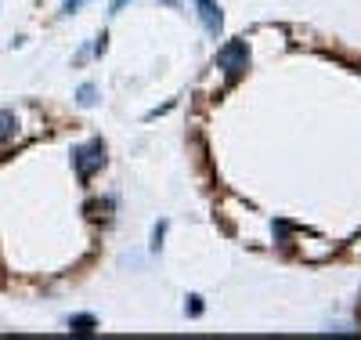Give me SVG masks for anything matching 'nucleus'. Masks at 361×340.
<instances>
[{"mask_svg":"<svg viewBox=\"0 0 361 340\" xmlns=\"http://www.w3.org/2000/svg\"><path fill=\"white\" fill-rule=\"evenodd\" d=\"M217 66L228 73V80H239L242 73L250 69V47H246V40H231L228 47H221V55H217Z\"/></svg>","mask_w":361,"mask_h":340,"instance_id":"1","label":"nucleus"},{"mask_svg":"<svg viewBox=\"0 0 361 340\" xmlns=\"http://www.w3.org/2000/svg\"><path fill=\"white\" fill-rule=\"evenodd\" d=\"M72 163H76L80 181H90V178H94V170L105 167V145H101V142H90V145H83V148H76Z\"/></svg>","mask_w":361,"mask_h":340,"instance_id":"2","label":"nucleus"},{"mask_svg":"<svg viewBox=\"0 0 361 340\" xmlns=\"http://www.w3.org/2000/svg\"><path fill=\"white\" fill-rule=\"evenodd\" d=\"M196 8H199V18H202V26H206V33L213 36H221L224 33V15H221V4L217 0H196Z\"/></svg>","mask_w":361,"mask_h":340,"instance_id":"3","label":"nucleus"},{"mask_svg":"<svg viewBox=\"0 0 361 340\" xmlns=\"http://www.w3.org/2000/svg\"><path fill=\"white\" fill-rule=\"evenodd\" d=\"M15 134H18V116L4 109V112H0V145H8Z\"/></svg>","mask_w":361,"mask_h":340,"instance_id":"4","label":"nucleus"},{"mask_svg":"<svg viewBox=\"0 0 361 340\" xmlns=\"http://www.w3.org/2000/svg\"><path fill=\"white\" fill-rule=\"evenodd\" d=\"M69 326H72V333H94L98 319H94V315H72Z\"/></svg>","mask_w":361,"mask_h":340,"instance_id":"5","label":"nucleus"},{"mask_svg":"<svg viewBox=\"0 0 361 340\" xmlns=\"http://www.w3.org/2000/svg\"><path fill=\"white\" fill-rule=\"evenodd\" d=\"M76 102H80L83 109H90V105H94V102H98V91H94V83H83V87H80V94H76Z\"/></svg>","mask_w":361,"mask_h":340,"instance_id":"6","label":"nucleus"},{"mask_svg":"<svg viewBox=\"0 0 361 340\" xmlns=\"http://www.w3.org/2000/svg\"><path fill=\"white\" fill-rule=\"evenodd\" d=\"M185 311L191 315V319H199V315H202V297H199V293H191V297H188V304H185Z\"/></svg>","mask_w":361,"mask_h":340,"instance_id":"7","label":"nucleus"},{"mask_svg":"<svg viewBox=\"0 0 361 340\" xmlns=\"http://www.w3.org/2000/svg\"><path fill=\"white\" fill-rule=\"evenodd\" d=\"M163 239H166V221H159L156 228H152V250H159V246H163Z\"/></svg>","mask_w":361,"mask_h":340,"instance_id":"8","label":"nucleus"},{"mask_svg":"<svg viewBox=\"0 0 361 340\" xmlns=\"http://www.w3.org/2000/svg\"><path fill=\"white\" fill-rule=\"evenodd\" d=\"M80 4H83V0H66V8H62V11H66V15H72V11L80 8Z\"/></svg>","mask_w":361,"mask_h":340,"instance_id":"9","label":"nucleus"},{"mask_svg":"<svg viewBox=\"0 0 361 340\" xmlns=\"http://www.w3.org/2000/svg\"><path fill=\"white\" fill-rule=\"evenodd\" d=\"M126 4H131V0H112V15H120V11H123Z\"/></svg>","mask_w":361,"mask_h":340,"instance_id":"10","label":"nucleus"}]
</instances>
